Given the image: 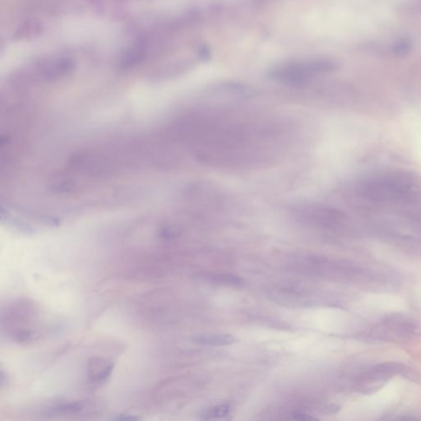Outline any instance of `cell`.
I'll list each match as a JSON object with an SVG mask.
<instances>
[{"instance_id": "6da1fadb", "label": "cell", "mask_w": 421, "mask_h": 421, "mask_svg": "<svg viewBox=\"0 0 421 421\" xmlns=\"http://www.w3.org/2000/svg\"><path fill=\"white\" fill-rule=\"evenodd\" d=\"M417 189L414 176L402 171L372 175L358 185L359 196L370 202H396L409 197Z\"/></svg>"}, {"instance_id": "7a4b0ae2", "label": "cell", "mask_w": 421, "mask_h": 421, "mask_svg": "<svg viewBox=\"0 0 421 421\" xmlns=\"http://www.w3.org/2000/svg\"><path fill=\"white\" fill-rule=\"evenodd\" d=\"M334 67V62L326 58L297 59L273 67L268 76L279 83L297 86L306 83L319 74L332 71Z\"/></svg>"}, {"instance_id": "3957f363", "label": "cell", "mask_w": 421, "mask_h": 421, "mask_svg": "<svg viewBox=\"0 0 421 421\" xmlns=\"http://www.w3.org/2000/svg\"><path fill=\"white\" fill-rule=\"evenodd\" d=\"M101 410L98 402L91 400L65 401L42 408L39 416L49 421H87L98 416Z\"/></svg>"}, {"instance_id": "277c9868", "label": "cell", "mask_w": 421, "mask_h": 421, "mask_svg": "<svg viewBox=\"0 0 421 421\" xmlns=\"http://www.w3.org/2000/svg\"><path fill=\"white\" fill-rule=\"evenodd\" d=\"M114 369L115 362L110 358L95 356L88 360L86 375L90 382L100 384L111 377Z\"/></svg>"}, {"instance_id": "5b68a950", "label": "cell", "mask_w": 421, "mask_h": 421, "mask_svg": "<svg viewBox=\"0 0 421 421\" xmlns=\"http://www.w3.org/2000/svg\"><path fill=\"white\" fill-rule=\"evenodd\" d=\"M196 277L199 281L217 285V286L240 287L244 285V280L241 277L233 274L207 272V273L197 274Z\"/></svg>"}, {"instance_id": "8992f818", "label": "cell", "mask_w": 421, "mask_h": 421, "mask_svg": "<svg viewBox=\"0 0 421 421\" xmlns=\"http://www.w3.org/2000/svg\"><path fill=\"white\" fill-rule=\"evenodd\" d=\"M192 341L197 345L224 346L232 345L236 342V338L230 334H207L194 337Z\"/></svg>"}, {"instance_id": "52a82bcc", "label": "cell", "mask_w": 421, "mask_h": 421, "mask_svg": "<svg viewBox=\"0 0 421 421\" xmlns=\"http://www.w3.org/2000/svg\"><path fill=\"white\" fill-rule=\"evenodd\" d=\"M230 406L228 404H222L206 410L201 415L202 421H214L216 420L227 417L230 413Z\"/></svg>"}, {"instance_id": "ba28073f", "label": "cell", "mask_w": 421, "mask_h": 421, "mask_svg": "<svg viewBox=\"0 0 421 421\" xmlns=\"http://www.w3.org/2000/svg\"><path fill=\"white\" fill-rule=\"evenodd\" d=\"M111 421H143V419L138 415L123 414L116 416Z\"/></svg>"}, {"instance_id": "9c48e42d", "label": "cell", "mask_w": 421, "mask_h": 421, "mask_svg": "<svg viewBox=\"0 0 421 421\" xmlns=\"http://www.w3.org/2000/svg\"><path fill=\"white\" fill-rule=\"evenodd\" d=\"M296 421H319L315 417H311L309 415L298 414L294 417Z\"/></svg>"}, {"instance_id": "30bf717a", "label": "cell", "mask_w": 421, "mask_h": 421, "mask_svg": "<svg viewBox=\"0 0 421 421\" xmlns=\"http://www.w3.org/2000/svg\"><path fill=\"white\" fill-rule=\"evenodd\" d=\"M417 222H419L420 225L421 226V213L420 216H418V218H417Z\"/></svg>"}]
</instances>
